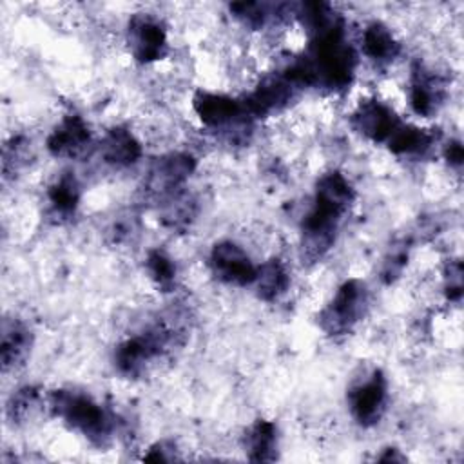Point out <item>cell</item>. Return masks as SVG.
Returning a JSON list of instances; mask_svg holds the SVG:
<instances>
[{"label": "cell", "instance_id": "26", "mask_svg": "<svg viewBox=\"0 0 464 464\" xmlns=\"http://www.w3.org/2000/svg\"><path fill=\"white\" fill-rule=\"evenodd\" d=\"M404 261H406V252L404 250H393L386 261H384V266H382V276L386 281H392L395 279L401 272H402V266H404Z\"/></svg>", "mask_w": 464, "mask_h": 464}, {"label": "cell", "instance_id": "17", "mask_svg": "<svg viewBox=\"0 0 464 464\" xmlns=\"http://www.w3.org/2000/svg\"><path fill=\"white\" fill-rule=\"evenodd\" d=\"M362 51L373 62L388 63L397 58L401 45L384 24L372 22L362 31Z\"/></svg>", "mask_w": 464, "mask_h": 464}, {"label": "cell", "instance_id": "14", "mask_svg": "<svg viewBox=\"0 0 464 464\" xmlns=\"http://www.w3.org/2000/svg\"><path fill=\"white\" fill-rule=\"evenodd\" d=\"M444 98V85L440 78L426 69L422 63H415L410 80V105L420 116L435 112Z\"/></svg>", "mask_w": 464, "mask_h": 464}, {"label": "cell", "instance_id": "15", "mask_svg": "<svg viewBox=\"0 0 464 464\" xmlns=\"http://www.w3.org/2000/svg\"><path fill=\"white\" fill-rule=\"evenodd\" d=\"M33 335L29 328L16 321V319H5L2 323V341H0V359L4 372L20 366L31 350Z\"/></svg>", "mask_w": 464, "mask_h": 464}, {"label": "cell", "instance_id": "21", "mask_svg": "<svg viewBox=\"0 0 464 464\" xmlns=\"http://www.w3.org/2000/svg\"><path fill=\"white\" fill-rule=\"evenodd\" d=\"M49 205L51 210L60 216V218H69L71 214H74L78 201H80V187L78 181L74 179V176L71 174H63L60 179H56L49 192Z\"/></svg>", "mask_w": 464, "mask_h": 464}, {"label": "cell", "instance_id": "11", "mask_svg": "<svg viewBox=\"0 0 464 464\" xmlns=\"http://www.w3.org/2000/svg\"><path fill=\"white\" fill-rule=\"evenodd\" d=\"M295 83L290 82L285 72L272 74L261 80V83L243 100L248 116H268L281 111L294 96Z\"/></svg>", "mask_w": 464, "mask_h": 464}, {"label": "cell", "instance_id": "23", "mask_svg": "<svg viewBox=\"0 0 464 464\" xmlns=\"http://www.w3.org/2000/svg\"><path fill=\"white\" fill-rule=\"evenodd\" d=\"M196 214L194 199L183 194H172L169 205L163 210V221L170 228H183L187 227Z\"/></svg>", "mask_w": 464, "mask_h": 464}, {"label": "cell", "instance_id": "1", "mask_svg": "<svg viewBox=\"0 0 464 464\" xmlns=\"http://www.w3.org/2000/svg\"><path fill=\"white\" fill-rule=\"evenodd\" d=\"M355 69V53L344 38L343 22L312 34L306 54L292 63L285 76L301 85H321L328 89H343L352 82Z\"/></svg>", "mask_w": 464, "mask_h": 464}, {"label": "cell", "instance_id": "13", "mask_svg": "<svg viewBox=\"0 0 464 464\" xmlns=\"http://www.w3.org/2000/svg\"><path fill=\"white\" fill-rule=\"evenodd\" d=\"M91 141V132L87 123L76 116H65L49 134L47 149L53 156L74 158L87 149Z\"/></svg>", "mask_w": 464, "mask_h": 464}, {"label": "cell", "instance_id": "18", "mask_svg": "<svg viewBox=\"0 0 464 464\" xmlns=\"http://www.w3.org/2000/svg\"><path fill=\"white\" fill-rule=\"evenodd\" d=\"M245 446L248 459L254 462H270L276 459L277 430L274 422L259 419L256 420L245 437Z\"/></svg>", "mask_w": 464, "mask_h": 464}, {"label": "cell", "instance_id": "24", "mask_svg": "<svg viewBox=\"0 0 464 464\" xmlns=\"http://www.w3.org/2000/svg\"><path fill=\"white\" fill-rule=\"evenodd\" d=\"M147 272L149 277L161 288H170L174 285L176 279V266L172 263V259L163 254L161 250H150L147 256Z\"/></svg>", "mask_w": 464, "mask_h": 464}, {"label": "cell", "instance_id": "25", "mask_svg": "<svg viewBox=\"0 0 464 464\" xmlns=\"http://www.w3.org/2000/svg\"><path fill=\"white\" fill-rule=\"evenodd\" d=\"M40 392L34 386H24L14 392L7 402V415L13 422H24L38 404Z\"/></svg>", "mask_w": 464, "mask_h": 464}, {"label": "cell", "instance_id": "20", "mask_svg": "<svg viewBox=\"0 0 464 464\" xmlns=\"http://www.w3.org/2000/svg\"><path fill=\"white\" fill-rule=\"evenodd\" d=\"M257 295L265 301H274L288 288V274L279 259H270L257 268L256 274Z\"/></svg>", "mask_w": 464, "mask_h": 464}, {"label": "cell", "instance_id": "19", "mask_svg": "<svg viewBox=\"0 0 464 464\" xmlns=\"http://www.w3.org/2000/svg\"><path fill=\"white\" fill-rule=\"evenodd\" d=\"M433 143V136L419 127L401 123L388 138L386 145L393 154L399 156H419L424 154Z\"/></svg>", "mask_w": 464, "mask_h": 464}, {"label": "cell", "instance_id": "22", "mask_svg": "<svg viewBox=\"0 0 464 464\" xmlns=\"http://www.w3.org/2000/svg\"><path fill=\"white\" fill-rule=\"evenodd\" d=\"M286 4H265V2H243L232 4L230 11L237 16L243 24L250 27H263L266 22L285 14L283 9Z\"/></svg>", "mask_w": 464, "mask_h": 464}, {"label": "cell", "instance_id": "27", "mask_svg": "<svg viewBox=\"0 0 464 464\" xmlns=\"http://www.w3.org/2000/svg\"><path fill=\"white\" fill-rule=\"evenodd\" d=\"M462 268L460 263H455L453 266H450V276H448V283H446V294L448 299L451 301H459L460 294H462Z\"/></svg>", "mask_w": 464, "mask_h": 464}, {"label": "cell", "instance_id": "4", "mask_svg": "<svg viewBox=\"0 0 464 464\" xmlns=\"http://www.w3.org/2000/svg\"><path fill=\"white\" fill-rule=\"evenodd\" d=\"M368 304L366 285L359 279L344 281L332 301L319 314V326L328 335H346L362 319Z\"/></svg>", "mask_w": 464, "mask_h": 464}, {"label": "cell", "instance_id": "28", "mask_svg": "<svg viewBox=\"0 0 464 464\" xmlns=\"http://www.w3.org/2000/svg\"><path fill=\"white\" fill-rule=\"evenodd\" d=\"M446 158L450 161V165L460 167L462 165V145L460 141H451L446 147Z\"/></svg>", "mask_w": 464, "mask_h": 464}, {"label": "cell", "instance_id": "5", "mask_svg": "<svg viewBox=\"0 0 464 464\" xmlns=\"http://www.w3.org/2000/svg\"><path fill=\"white\" fill-rule=\"evenodd\" d=\"M174 330L163 323H158L150 330L129 337L123 341L114 353V364L123 375H138L143 372L147 362H150L161 350L174 339Z\"/></svg>", "mask_w": 464, "mask_h": 464}, {"label": "cell", "instance_id": "6", "mask_svg": "<svg viewBox=\"0 0 464 464\" xmlns=\"http://www.w3.org/2000/svg\"><path fill=\"white\" fill-rule=\"evenodd\" d=\"M388 384L381 370H372L348 390V408L361 426H373L386 410Z\"/></svg>", "mask_w": 464, "mask_h": 464}, {"label": "cell", "instance_id": "12", "mask_svg": "<svg viewBox=\"0 0 464 464\" xmlns=\"http://www.w3.org/2000/svg\"><path fill=\"white\" fill-rule=\"evenodd\" d=\"M352 125L364 138L375 143H386L393 130L401 125V120L384 103L377 100H366L361 102L352 114Z\"/></svg>", "mask_w": 464, "mask_h": 464}, {"label": "cell", "instance_id": "7", "mask_svg": "<svg viewBox=\"0 0 464 464\" xmlns=\"http://www.w3.org/2000/svg\"><path fill=\"white\" fill-rule=\"evenodd\" d=\"M196 167V160L185 152H172L154 161L149 170L145 187L150 194L170 198L188 179Z\"/></svg>", "mask_w": 464, "mask_h": 464}, {"label": "cell", "instance_id": "9", "mask_svg": "<svg viewBox=\"0 0 464 464\" xmlns=\"http://www.w3.org/2000/svg\"><path fill=\"white\" fill-rule=\"evenodd\" d=\"M210 266L214 274L230 285H250L256 279L257 268L246 252L232 241H219L210 252Z\"/></svg>", "mask_w": 464, "mask_h": 464}, {"label": "cell", "instance_id": "2", "mask_svg": "<svg viewBox=\"0 0 464 464\" xmlns=\"http://www.w3.org/2000/svg\"><path fill=\"white\" fill-rule=\"evenodd\" d=\"M352 201L353 188L341 172L321 176L315 187L314 205L303 221V259L314 263L330 250Z\"/></svg>", "mask_w": 464, "mask_h": 464}, {"label": "cell", "instance_id": "8", "mask_svg": "<svg viewBox=\"0 0 464 464\" xmlns=\"http://www.w3.org/2000/svg\"><path fill=\"white\" fill-rule=\"evenodd\" d=\"M127 40L132 56L141 63L156 62L167 51V33L163 25L149 14L132 16Z\"/></svg>", "mask_w": 464, "mask_h": 464}, {"label": "cell", "instance_id": "3", "mask_svg": "<svg viewBox=\"0 0 464 464\" xmlns=\"http://www.w3.org/2000/svg\"><path fill=\"white\" fill-rule=\"evenodd\" d=\"M53 411L72 430L80 431L91 442L102 446L111 437L112 419L89 395L72 390H56L51 395Z\"/></svg>", "mask_w": 464, "mask_h": 464}, {"label": "cell", "instance_id": "10", "mask_svg": "<svg viewBox=\"0 0 464 464\" xmlns=\"http://www.w3.org/2000/svg\"><path fill=\"white\" fill-rule=\"evenodd\" d=\"M194 111L199 120L212 129H228L230 125H239L248 118L243 102L227 94L205 91H199L194 96Z\"/></svg>", "mask_w": 464, "mask_h": 464}, {"label": "cell", "instance_id": "16", "mask_svg": "<svg viewBox=\"0 0 464 464\" xmlns=\"http://www.w3.org/2000/svg\"><path fill=\"white\" fill-rule=\"evenodd\" d=\"M102 156L116 167H129L141 156V145L136 136L125 127L111 129L102 141Z\"/></svg>", "mask_w": 464, "mask_h": 464}]
</instances>
